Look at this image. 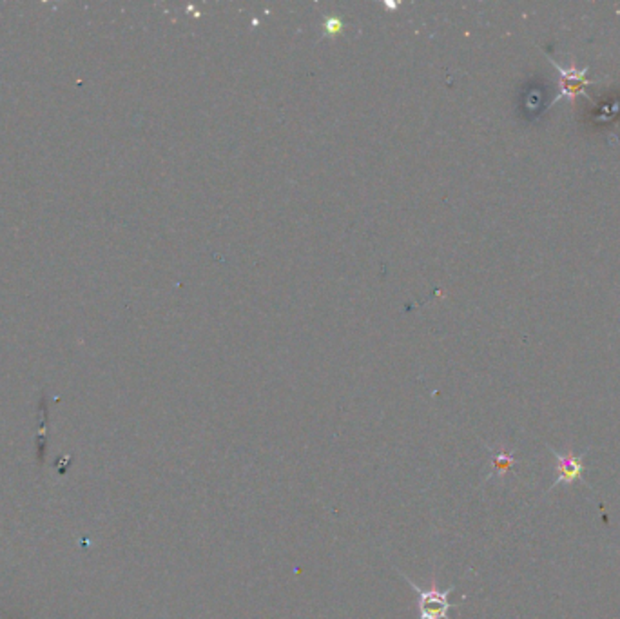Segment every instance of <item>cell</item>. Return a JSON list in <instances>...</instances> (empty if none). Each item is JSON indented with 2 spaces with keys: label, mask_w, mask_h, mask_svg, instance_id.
<instances>
[{
  "label": "cell",
  "mask_w": 620,
  "mask_h": 619,
  "mask_svg": "<svg viewBox=\"0 0 620 619\" xmlns=\"http://www.w3.org/2000/svg\"><path fill=\"white\" fill-rule=\"evenodd\" d=\"M403 578L406 579V583L410 585V588H412L419 598L418 619H450L448 612L450 608H453V603H450L448 601V595L452 594L453 590L452 587L446 588V590H441V588L438 587V583H435V578H433L432 585H430L428 588H419L418 585L413 583L410 578H406L405 574H403Z\"/></svg>",
  "instance_id": "6da1fadb"
},
{
  "label": "cell",
  "mask_w": 620,
  "mask_h": 619,
  "mask_svg": "<svg viewBox=\"0 0 620 619\" xmlns=\"http://www.w3.org/2000/svg\"><path fill=\"white\" fill-rule=\"evenodd\" d=\"M553 456H555L557 459V479L553 481V487L555 488L557 485H573L575 481H581V484H584V479H582V472H584V454L586 452H582V454L577 456L573 451H568L566 454H561V452H557L555 449H552Z\"/></svg>",
  "instance_id": "7a4b0ae2"
},
{
  "label": "cell",
  "mask_w": 620,
  "mask_h": 619,
  "mask_svg": "<svg viewBox=\"0 0 620 619\" xmlns=\"http://www.w3.org/2000/svg\"><path fill=\"white\" fill-rule=\"evenodd\" d=\"M515 464V458H513L512 452H495V454H492V469L495 474L502 476L505 472H508V469L512 467V465Z\"/></svg>",
  "instance_id": "3957f363"
}]
</instances>
